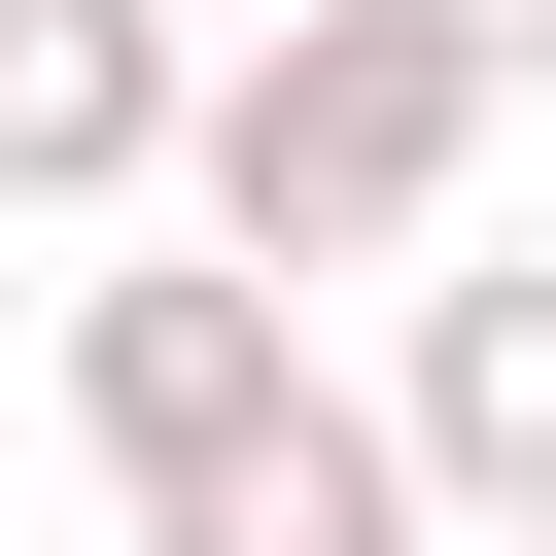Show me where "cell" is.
<instances>
[{"label":"cell","mask_w":556,"mask_h":556,"mask_svg":"<svg viewBox=\"0 0 556 556\" xmlns=\"http://www.w3.org/2000/svg\"><path fill=\"white\" fill-rule=\"evenodd\" d=\"M486 0H278L243 70H208V139H174V208L243 243V278H417L452 243V174H486Z\"/></svg>","instance_id":"6da1fadb"},{"label":"cell","mask_w":556,"mask_h":556,"mask_svg":"<svg viewBox=\"0 0 556 556\" xmlns=\"http://www.w3.org/2000/svg\"><path fill=\"white\" fill-rule=\"evenodd\" d=\"M278 382H313V313H278V278H243L208 208H174L139 278H70V417H104V486H208V452H243Z\"/></svg>","instance_id":"7a4b0ae2"},{"label":"cell","mask_w":556,"mask_h":556,"mask_svg":"<svg viewBox=\"0 0 556 556\" xmlns=\"http://www.w3.org/2000/svg\"><path fill=\"white\" fill-rule=\"evenodd\" d=\"M174 139H208L174 0H0V208H174Z\"/></svg>","instance_id":"3957f363"},{"label":"cell","mask_w":556,"mask_h":556,"mask_svg":"<svg viewBox=\"0 0 556 556\" xmlns=\"http://www.w3.org/2000/svg\"><path fill=\"white\" fill-rule=\"evenodd\" d=\"M382 417H417V486H452V521H556V243H417Z\"/></svg>","instance_id":"277c9868"},{"label":"cell","mask_w":556,"mask_h":556,"mask_svg":"<svg viewBox=\"0 0 556 556\" xmlns=\"http://www.w3.org/2000/svg\"><path fill=\"white\" fill-rule=\"evenodd\" d=\"M139 556H452V486H417V417H382V382H278L208 486H139Z\"/></svg>","instance_id":"5b68a950"},{"label":"cell","mask_w":556,"mask_h":556,"mask_svg":"<svg viewBox=\"0 0 556 556\" xmlns=\"http://www.w3.org/2000/svg\"><path fill=\"white\" fill-rule=\"evenodd\" d=\"M486 70H556V0H486Z\"/></svg>","instance_id":"8992f818"},{"label":"cell","mask_w":556,"mask_h":556,"mask_svg":"<svg viewBox=\"0 0 556 556\" xmlns=\"http://www.w3.org/2000/svg\"><path fill=\"white\" fill-rule=\"evenodd\" d=\"M452 556H556V521H452Z\"/></svg>","instance_id":"52a82bcc"}]
</instances>
